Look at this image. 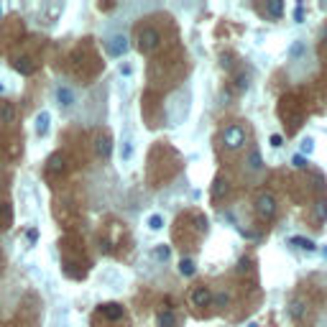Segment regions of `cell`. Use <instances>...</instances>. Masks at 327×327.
<instances>
[{
    "mask_svg": "<svg viewBox=\"0 0 327 327\" xmlns=\"http://www.w3.org/2000/svg\"><path fill=\"white\" fill-rule=\"evenodd\" d=\"M304 312H307V307H304V302H302V299H294V302L289 304V314H291L294 320H302V317H304Z\"/></svg>",
    "mask_w": 327,
    "mask_h": 327,
    "instance_id": "obj_17",
    "label": "cell"
},
{
    "mask_svg": "<svg viewBox=\"0 0 327 327\" xmlns=\"http://www.w3.org/2000/svg\"><path fill=\"white\" fill-rule=\"evenodd\" d=\"M256 212L261 220H274L276 218V199L271 192H261L256 197Z\"/></svg>",
    "mask_w": 327,
    "mask_h": 327,
    "instance_id": "obj_3",
    "label": "cell"
},
{
    "mask_svg": "<svg viewBox=\"0 0 327 327\" xmlns=\"http://www.w3.org/2000/svg\"><path fill=\"white\" fill-rule=\"evenodd\" d=\"M26 238H28V243H36V240H39V230H28Z\"/></svg>",
    "mask_w": 327,
    "mask_h": 327,
    "instance_id": "obj_36",
    "label": "cell"
},
{
    "mask_svg": "<svg viewBox=\"0 0 327 327\" xmlns=\"http://www.w3.org/2000/svg\"><path fill=\"white\" fill-rule=\"evenodd\" d=\"M312 151H314V141L312 138H304L302 141V156H309Z\"/></svg>",
    "mask_w": 327,
    "mask_h": 327,
    "instance_id": "obj_26",
    "label": "cell"
},
{
    "mask_svg": "<svg viewBox=\"0 0 327 327\" xmlns=\"http://www.w3.org/2000/svg\"><path fill=\"white\" fill-rule=\"evenodd\" d=\"M245 166H248V172H261L263 169V159H261V151L258 149H251L245 156Z\"/></svg>",
    "mask_w": 327,
    "mask_h": 327,
    "instance_id": "obj_8",
    "label": "cell"
},
{
    "mask_svg": "<svg viewBox=\"0 0 327 327\" xmlns=\"http://www.w3.org/2000/svg\"><path fill=\"white\" fill-rule=\"evenodd\" d=\"M192 304H195V307H210L212 304V289L210 286H195V291H192Z\"/></svg>",
    "mask_w": 327,
    "mask_h": 327,
    "instance_id": "obj_5",
    "label": "cell"
},
{
    "mask_svg": "<svg viewBox=\"0 0 327 327\" xmlns=\"http://www.w3.org/2000/svg\"><path fill=\"white\" fill-rule=\"evenodd\" d=\"M225 192H228V182H225V179H215V189H212V195L220 199Z\"/></svg>",
    "mask_w": 327,
    "mask_h": 327,
    "instance_id": "obj_23",
    "label": "cell"
},
{
    "mask_svg": "<svg viewBox=\"0 0 327 327\" xmlns=\"http://www.w3.org/2000/svg\"><path fill=\"white\" fill-rule=\"evenodd\" d=\"M131 159H133V138L126 133V136H123V141H120V161L128 164Z\"/></svg>",
    "mask_w": 327,
    "mask_h": 327,
    "instance_id": "obj_10",
    "label": "cell"
},
{
    "mask_svg": "<svg viewBox=\"0 0 327 327\" xmlns=\"http://www.w3.org/2000/svg\"><path fill=\"white\" fill-rule=\"evenodd\" d=\"M100 312H103L108 320H120V317H123V307H120L118 302H108V304H103V307H100Z\"/></svg>",
    "mask_w": 327,
    "mask_h": 327,
    "instance_id": "obj_9",
    "label": "cell"
},
{
    "mask_svg": "<svg viewBox=\"0 0 327 327\" xmlns=\"http://www.w3.org/2000/svg\"><path fill=\"white\" fill-rule=\"evenodd\" d=\"M149 228H151V230H161V228H164V218H161V215H151V218H149Z\"/></svg>",
    "mask_w": 327,
    "mask_h": 327,
    "instance_id": "obj_25",
    "label": "cell"
},
{
    "mask_svg": "<svg viewBox=\"0 0 327 327\" xmlns=\"http://www.w3.org/2000/svg\"><path fill=\"white\" fill-rule=\"evenodd\" d=\"M13 66H16L21 74H31V72H33V64H31L28 56H18V59L13 62Z\"/></svg>",
    "mask_w": 327,
    "mask_h": 327,
    "instance_id": "obj_18",
    "label": "cell"
},
{
    "mask_svg": "<svg viewBox=\"0 0 327 327\" xmlns=\"http://www.w3.org/2000/svg\"><path fill=\"white\" fill-rule=\"evenodd\" d=\"M10 220H13V210L10 205H3V225H10Z\"/></svg>",
    "mask_w": 327,
    "mask_h": 327,
    "instance_id": "obj_29",
    "label": "cell"
},
{
    "mask_svg": "<svg viewBox=\"0 0 327 327\" xmlns=\"http://www.w3.org/2000/svg\"><path fill=\"white\" fill-rule=\"evenodd\" d=\"M314 220H317V222L327 220V199L325 197H320L317 202H314Z\"/></svg>",
    "mask_w": 327,
    "mask_h": 327,
    "instance_id": "obj_14",
    "label": "cell"
},
{
    "mask_svg": "<svg viewBox=\"0 0 327 327\" xmlns=\"http://www.w3.org/2000/svg\"><path fill=\"white\" fill-rule=\"evenodd\" d=\"M220 59H222V66H228V69L233 66V56H230V54H222Z\"/></svg>",
    "mask_w": 327,
    "mask_h": 327,
    "instance_id": "obj_35",
    "label": "cell"
},
{
    "mask_svg": "<svg viewBox=\"0 0 327 327\" xmlns=\"http://www.w3.org/2000/svg\"><path fill=\"white\" fill-rule=\"evenodd\" d=\"M13 118H16V108L10 105V103H5L3 110H0V120H3V123H10Z\"/></svg>",
    "mask_w": 327,
    "mask_h": 327,
    "instance_id": "obj_22",
    "label": "cell"
},
{
    "mask_svg": "<svg viewBox=\"0 0 327 327\" xmlns=\"http://www.w3.org/2000/svg\"><path fill=\"white\" fill-rule=\"evenodd\" d=\"M179 274H182L184 279L195 276L197 274V263L192 261V258H182V261H179Z\"/></svg>",
    "mask_w": 327,
    "mask_h": 327,
    "instance_id": "obj_13",
    "label": "cell"
},
{
    "mask_svg": "<svg viewBox=\"0 0 327 327\" xmlns=\"http://www.w3.org/2000/svg\"><path fill=\"white\" fill-rule=\"evenodd\" d=\"M0 92H5V87H3V85H0Z\"/></svg>",
    "mask_w": 327,
    "mask_h": 327,
    "instance_id": "obj_38",
    "label": "cell"
},
{
    "mask_svg": "<svg viewBox=\"0 0 327 327\" xmlns=\"http://www.w3.org/2000/svg\"><path fill=\"white\" fill-rule=\"evenodd\" d=\"M64 166H66L64 153H54V156H49V172H51V174H62V172H64Z\"/></svg>",
    "mask_w": 327,
    "mask_h": 327,
    "instance_id": "obj_11",
    "label": "cell"
},
{
    "mask_svg": "<svg viewBox=\"0 0 327 327\" xmlns=\"http://www.w3.org/2000/svg\"><path fill=\"white\" fill-rule=\"evenodd\" d=\"M289 243L291 245H297V248H302V251H317V243H314L312 238H302V235H294V238H289Z\"/></svg>",
    "mask_w": 327,
    "mask_h": 327,
    "instance_id": "obj_12",
    "label": "cell"
},
{
    "mask_svg": "<svg viewBox=\"0 0 327 327\" xmlns=\"http://www.w3.org/2000/svg\"><path fill=\"white\" fill-rule=\"evenodd\" d=\"M54 95H56V103H59L62 108H72V105H74V92H72V87L59 85V87L54 89Z\"/></svg>",
    "mask_w": 327,
    "mask_h": 327,
    "instance_id": "obj_7",
    "label": "cell"
},
{
    "mask_svg": "<svg viewBox=\"0 0 327 327\" xmlns=\"http://www.w3.org/2000/svg\"><path fill=\"white\" fill-rule=\"evenodd\" d=\"M268 143H271V146H274V149H281V143H284V138H281V136H279V133H274V136H271V138H268Z\"/></svg>",
    "mask_w": 327,
    "mask_h": 327,
    "instance_id": "obj_33",
    "label": "cell"
},
{
    "mask_svg": "<svg viewBox=\"0 0 327 327\" xmlns=\"http://www.w3.org/2000/svg\"><path fill=\"white\" fill-rule=\"evenodd\" d=\"M251 263H253V261H251V258H240V263H238V271H240V274H245V271H251Z\"/></svg>",
    "mask_w": 327,
    "mask_h": 327,
    "instance_id": "obj_30",
    "label": "cell"
},
{
    "mask_svg": "<svg viewBox=\"0 0 327 327\" xmlns=\"http://www.w3.org/2000/svg\"><path fill=\"white\" fill-rule=\"evenodd\" d=\"M212 304L220 307V309H225L230 304V294H228V291H218V294H212Z\"/></svg>",
    "mask_w": 327,
    "mask_h": 327,
    "instance_id": "obj_20",
    "label": "cell"
},
{
    "mask_svg": "<svg viewBox=\"0 0 327 327\" xmlns=\"http://www.w3.org/2000/svg\"><path fill=\"white\" fill-rule=\"evenodd\" d=\"M294 21H297V23L304 21V5L302 3H297V8H294Z\"/></svg>",
    "mask_w": 327,
    "mask_h": 327,
    "instance_id": "obj_31",
    "label": "cell"
},
{
    "mask_svg": "<svg viewBox=\"0 0 327 327\" xmlns=\"http://www.w3.org/2000/svg\"><path fill=\"white\" fill-rule=\"evenodd\" d=\"M195 222H197V230H199V233H207L210 222H207V218H205V215H197V218H195Z\"/></svg>",
    "mask_w": 327,
    "mask_h": 327,
    "instance_id": "obj_27",
    "label": "cell"
},
{
    "mask_svg": "<svg viewBox=\"0 0 327 327\" xmlns=\"http://www.w3.org/2000/svg\"><path fill=\"white\" fill-rule=\"evenodd\" d=\"M153 258H156V261H169V258H172V248H169V245H156L153 248Z\"/></svg>",
    "mask_w": 327,
    "mask_h": 327,
    "instance_id": "obj_19",
    "label": "cell"
},
{
    "mask_svg": "<svg viewBox=\"0 0 327 327\" xmlns=\"http://www.w3.org/2000/svg\"><path fill=\"white\" fill-rule=\"evenodd\" d=\"M95 151L100 159H110V153H112V138L108 136V133H100V136L95 138Z\"/></svg>",
    "mask_w": 327,
    "mask_h": 327,
    "instance_id": "obj_6",
    "label": "cell"
},
{
    "mask_svg": "<svg viewBox=\"0 0 327 327\" xmlns=\"http://www.w3.org/2000/svg\"><path fill=\"white\" fill-rule=\"evenodd\" d=\"M176 314L172 309H166V312H159V327H176Z\"/></svg>",
    "mask_w": 327,
    "mask_h": 327,
    "instance_id": "obj_16",
    "label": "cell"
},
{
    "mask_svg": "<svg viewBox=\"0 0 327 327\" xmlns=\"http://www.w3.org/2000/svg\"><path fill=\"white\" fill-rule=\"evenodd\" d=\"M302 54H304V41H294V44H291V49H289V56H291V59H299Z\"/></svg>",
    "mask_w": 327,
    "mask_h": 327,
    "instance_id": "obj_24",
    "label": "cell"
},
{
    "mask_svg": "<svg viewBox=\"0 0 327 327\" xmlns=\"http://www.w3.org/2000/svg\"><path fill=\"white\" fill-rule=\"evenodd\" d=\"M128 49H131V44H128V36L126 33H112V36L105 41V51L110 54V56H123V54H128Z\"/></svg>",
    "mask_w": 327,
    "mask_h": 327,
    "instance_id": "obj_4",
    "label": "cell"
},
{
    "mask_svg": "<svg viewBox=\"0 0 327 327\" xmlns=\"http://www.w3.org/2000/svg\"><path fill=\"white\" fill-rule=\"evenodd\" d=\"M235 87H238V89H248V74H238V77H235Z\"/></svg>",
    "mask_w": 327,
    "mask_h": 327,
    "instance_id": "obj_28",
    "label": "cell"
},
{
    "mask_svg": "<svg viewBox=\"0 0 327 327\" xmlns=\"http://www.w3.org/2000/svg\"><path fill=\"white\" fill-rule=\"evenodd\" d=\"M245 128L243 126H238V123H233V126H228L222 131V146L228 151H238V149H243L245 146Z\"/></svg>",
    "mask_w": 327,
    "mask_h": 327,
    "instance_id": "obj_1",
    "label": "cell"
},
{
    "mask_svg": "<svg viewBox=\"0 0 327 327\" xmlns=\"http://www.w3.org/2000/svg\"><path fill=\"white\" fill-rule=\"evenodd\" d=\"M291 164H294L297 169H304V166H307V159H304V156H302V153H297V156H294V159H291Z\"/></svg>",
    "mask_w": 327,
    "mask_h": 327,
    "instance_id": "obj_32",
    "label": "cell"
},
{
    "mask_svg": "<svg viewBox=\"0 0 327 327\" xmlns=\"http://www.w3.org/2000/svg\"><path fill=\"white\" fill-rule=\"evenodd\" d=\"M322 256H325V258H327V245H325V248H322Z\"/></svg>",
    "mask_w": 327,
    "mask_h": 327,
    "instance_id": "obj_37",
    "label": "cell"
},
{
    "mask_svg": "<svg viewBox=\"0 0 327 327\" xmlns=\"http://www.w3.org/2000/svg\"><path fill=\"white\" fill-rule=\"evenodd\" d=\"M120 74H123V77H131V74H133V66H131V64H120Z\"/></svg>",
    "mask_w": 327,
    "mask_h": 327,
    "instance_id": "obj_34",
    "label": "cell"
},
{
    "mask_svg": "<svg viewBox=\"0 0 327 327\" xmlns=\"http://www.w3.org/2000/svg\"><path fill=\"white\" fill-rule=\"evenodd\" d=\"M159 44H161V33L156 31L153 26L141 28V33H138V49H141L143 54L156 51V49H159Z\"/></svg>",
    "mask_w": 327,
    "mask_h": 327,
    "instance_id": "obj_2",
    "label": "cell"
},
{
    "mask_svg": "<svg viewBox=\"0 0 327 327\" xmlns=\"http://www.w3.org/2000/svg\"><path fill=\"white\" fill-rule=\"evenodd\" d=\"M49 112H39V115H36V133H39V136H46V133H49Z\"/></svg>",
    "mask_w": 327,
    "mask_h": 327,
    "instance_id": "obj_15",
    "label": "cell"
},
{
    "mask_svg": "<svg viewBox=\"0 0 327 327\" xmlns=\"http://www.w3.org/2000/svg\"><path fill=\"white\" fill-rule=\"evenodd\" d=\"M266 13H271L274 18H281V13H284V3H279V0L266 3Z\"/></svg>",
    "mask_w": 327,
    "mask_h": 327,
    "instance_id": "obj_21",
    "label": "cell"
}]
</instances>
